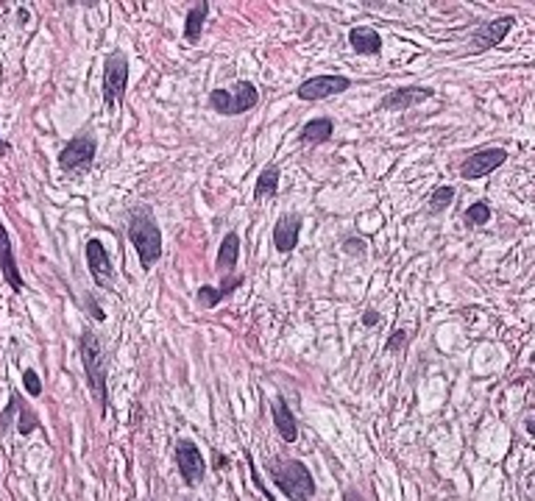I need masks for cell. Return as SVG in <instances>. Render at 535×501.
<instances>
[{"mask_svg": "<svg viewBox=\"0 0 535 501\" xmlns=\"http://www.w3.org/2000/svg\"><path fill=\"white\" fill-rule=\"evenodd\" d=\"M363 323H366V326H374V323H380V315H377L374 309H368V312L363 315Z\"/></svg>", "mask_w": 535, "mask_h": 501, "instance_id": "4dcf8cb0", "label": "cell"}, {"mask_svg": "<svg viewBox=\"0 0 535 501\" xmlns=\"http://www.w3.org/2000/svg\"><path fill=\"white\" fill-rule=\"evenodd\" d=\"M527 431H530V434H535V418H530V421H527Z\"/></svg>", "mask_w": 535, "mask_h": 501, "instance_id": "d6a6232c", "label": "cell"}, {"mask_svg": "<svg viewBox=\"0 0 535 501\" xmlns=\"http://www.w3.org/2000/svg\"><path fill=\"white\" fill-rule=\"evenodd\" d=\"M95 153H98V140L92 134H78L62 148L59 167L65 173H86L95 162Z\"/></svg>", "mask_w": 535, "mask_h": 501, "instance_id": "5b68a950", "label": "cell"}, {"mask_svg": "<svg viewBox=\"0 0 535 501\" xmlns=\"http://www.w3.org/2000/svg\"><path fill=\"white\" fill-rule=\"evenodd\" d=\"M279 193V167L276 164H268L259 178H257V187H254V198H273Z\"/></svg>", "mask_w": 535, "mask_h": 501, "instance_id": "44dd1931", "label": "cell"}, {"mask_svg": "<svg viewBox=\"0 0 535 501\" xmlns=\"http://www.w3.org/2000/svg\"><path fill=\"white\" fill-rule=\"evenodd\" d=\"M86 265H89V273L95 279V285L109 289L115 285V268H112V259H109V251L103 248L101 240H89L86 242Z\"/></svg>", "mask_w": 535, "mask_h": 501, "instance_id": "8fae6325", "label": "cell"}, {"mask_svg": "<svg viewBox=\"0 0 535 501\" xmlns=\"http://www.w3.org/2000/svg\"><path fill=\"white\" fill-rule=\"evenodd\" d=\"M20 410V396H11V401H8V407L3 410V415H0V431L8 429V421H11V415Z\"/></svg>", "mask_w": 535, "mask_h": 501, "instance_id": "484cf974", "label": "cell"}, {"mask_svg": "<svg viewBox=\"0 0 535 501\" xmlns=\"http://www.w3.org/2000/svg\"><path fill=\"white\" fill-rule=\"evenodd\" d=\"M176 465L181 471V479L190 488L201 485L204 476H207V462H204V457H201V451H198V445L193 440H179V445H176Z\"/></svg>", "mask_w": 535, "mask_h": 501, "instance_id": "52a82bcc", "label": "cell"}, {"mask_svg": "<svg viewBox=\"0 0 535 501\" xmlns=\"http://www.w3.org/2000/svg\"><path fill=\"white\" fill-rule=\"evenodd\" d=\"M346 501H363V496L357 490H346Z\"/></svg>", "mask_w": 535, "mask_h": 501, "instance_id": "1f68e13d", "label": "cell"}, {"mask_svg": "<svg viewBox=\"0 0 535 501\" xmlns=\"http://www.w3.org/2000/svg\"><path fill=\"white\" fill-rule=\"evenodd\" d=\"M3 153H8V145L0 140V156H3Z\"/></svg>", "mask_w": 535, "mask_h": 501, "instance_id": "836d02e7", "label": "cell"}, {"mask_svg": "<svg viewBox=\"0 0 535 501\" xmlns=\"http://www.w3.org/2000/svg\"><path fill=\"white\" fill-rule=\"evenodd\" d=\"M126 84H129V62L120 51H115L106 56V65H103V103L109 109L123 100Z\"/></svg>", "mask_w": 535, "mask_h": 501, "instance_id": "8992f818", "label": "cell"}, {"mask_svg": "<svg viewBox=\"0 0 535 501\" xmlns=\"http://www.w3.org/2000/svg\"><path fill=\"white\" fill-rule=\"evenodd\" d=\"M513 22H516V20H513L510 14H505V17L494 20V22L479 25V28L471 34V48H474V51H488V48L502 45V39H505L508 31L513 28Z\"/></svg>", "mask_w": 535, "mask_h": 501, "instance_id": "7c38bea8", "label": "cell"}, {"mask_svg": "<svg viewBox=\"0 0 535 501\" xmlns=\"http://www.w3.org/2000/svg\"><path fill=\"white\" fill-rule=\"evenodd\" d=\"M505 159H508V153H505L502 148H485V150H477V153H471V156L460 164V176L468 178V181L482 178V176L494 173L496 167H502Z\"/></svg>", "mask_w": 535, "mask_h": 501, "instance_id": "9c48e42d", "label": "cell"}, {"mask_svg": "<svg viewBox=\"0 0 535 501\" xmlns=\"http://www.w3.org/2000/svg\"><path fill=\"white\" fill-rule=\"evenodd\" d=\"M86 306H89V312H92V318H95V320H106V312H103V309H101L92 298H86Z\"/></svg>", "mask_w": 535, "mask_h": 501, "instance_id": "f1b7e54d", "label": "cell"}, {"mask_svg": "<svg viewBox=\"0 0 535 501\" xmlns=\"http://www.w3.org/2000/svg\"><path fill=\"white\" fill-rule=\"evenodd\" d=\"M271 412H273V424H276V429L282 434V440H285V443H296V440H299V424H296V415L290 412L288 401H285V398H276L273 407H271Z\"/></svg>", "mask_w": 535, "mask_h": 501, "instance_id": "2e32d148", "label": "cell"}, {"mask_svg": "<svg viewBox=\"0 0 535 501\" xmlns=\"http://www.w3.org/2000/svg\"><path fill=\"white\" fill-rule=\"evenodd\" d=\"M271 479L290 501H312L315 496V479H312L309 468L299 460L271 465Z\"/></svg>", "mask_w": 535, "mask_h": 501, "instance_id": "3957f363", "label": "cell"}, {"mask_svg": "<svg viewBox=\"0 0 535 501\" xmlns=\"http://www.w3.org/2000/svg\"><path fill=\"white\" fill-rule=\"evenodd\" d=\"M349 45H352L354 53H360V56H377V53L382 51V37H380L374 28H368V25H357V28H352V34H349Z\"/></svg>", "mask_w": 535, "mask_h": 501, "instance_id": "9a60e30c", "label": "cell"}, {"mask_svg": "<svg viewBox=\"0 0 535 501\" xmlns=\"http://www.w3.org/2000/svg\"><path fill=\"white\" fill-rule=\"evenodd\" d=\"M37 429V415L28 407H20V421H17V431L20 434H31Z\"/></svg>", "mask_w": 535, "mask_h": 501, "instance_id": "cb8c5ba5", "label": "cell"}, {"mask_svg": "<svg viewBox=\"0 0 535 501\" xmlns=\"http://www.w3.org/2000/svg\"><path fill=\"white\" fill-rule=\"evenodd\" d=\"M259 103V92L251 81H237L231 89H212L210 106L218 115H243Z\"/></svg>", "mask_w": 535, "mask_h": 501, "instance_id": "277c9868", "label": "cell"}, {"mask_svg": "<svg viewBox=\"0 0 535 501\" xmlns=\"http://www.w3.org/2000/svg\"><path fill=\"white\" fill-rule=\"evenodd\" d=\"M349 86H352V81L346 75H315V78H307L296 89V95H299V100H321V98L340 95Z\"/></svg>", "mask_w": 535, "mask_h": 501, "instance_id": "ba28073f", "label": "cell"}, {"mask_svg": "<svg viewBox=\"0 0 535 501\" xmlns=\"http://www.w3.org/2000/svg\"><path fill=\"white\" fill-rule=\"evenodd\" d=\"M78 351H81V362H84V373H86V384L101 407V412H106V357H103V346L98 340V334H92L89 329L81 334L78 340Z\"/></svg>", "mask_w": 535, "mask_h": 501, "instance_id": "6da1fadb", "label": "cell"}, {"mask_svg": "<svg viewBox=\"0 0 535 501\" xmlns=\"http://www.w3.org/2000/svg\"><path fill=\"white\" fill-rule=\"evenodd\" d=\"M207 14H210V3H207V0H201V3H195V6L190 8V14H187V20H184V39H187V42H198V39H201Z\"/></svg>", "mask_w": 535, "mask_h": 501, "instance_id": "ac0fdd59", "label": "cell"}, {"mask_svg": "<svg viewBox=\"0 0 535 501\" xmlns=\"http://www.w3.org/2000/svg\"><path fill=\"white\" fill-rule=\"evenodd\" d=\"M299 234H302V217L285 215L279 217V223L273 226V245L279 254H290L299 245Z\"/></svg>", "mask_w": 535, "mask_h": 501, "instance_id": "5bb4252c", "label": "cell"}, {"mask_svg": "<svg viewBox=\"0 0 535 501\" xmlns=\"http://www.w3.org/2000/svg\"><path fill=\"white\" fill-rule=\"evenodd\" d=\"M243 276H226L224 279V285L221 287H210V285H204L201 289H198V304L201 306H218L226 295H231L237 287H243Z\"/></svg>", "mask_w": 535, "mask_h": 501, "instance_id": "e0dca14e", "label": "cell"}, {"mask_svg": "<svg viewBox=\"0 0 535 501\" xmlns=\"http://www.w3.org/2000/svg\"><path fill=\"white\" fill-rule=\"evenodd\" d=\"M432 95H435V89H430V86H399L377 103V112H404V109H413V106L430 100Z\"/></svg>", "mask_w": 535, "mask_h": 501, "instance_id": "30bf717a", "label": "cell"}, {"mask_svg": "<svg viewBox=\"0 0 535 501\" xmlns=\"http://www.w3.org/2000/svg\"><path fill=\"white\" fill-rule=\"evenodd\" d=\"M360 245H363L360 240H349V242H343V248H346V251H352V254H363V248H360Z\"/></svg>", "mask_w": 535, "mask_h": 501, "instance_id": "f546056e", "label": "cell"}, {"mask_svg": "<svg viewBox=\"0 0 535 501\" xmlns=\"http://www.w3.org/2000/svg\"><path fill=\"white\" fill-rule=\"evenodd\" d=\"M452 201H455V187L444 184V187H435V190H432L427 209H430V212H444V209H446Z\"/></svg>", "mask_w": 535, "mask_h": 501, "instance_id": "7402d4cb", "label": "cell"}, {"mask_svg": "<svg viewBox=\"0 0 535 501\" xmlns=\"http://www.w3.org/2000/svg\"><path fill=\"white\" fill-rule=\"evenodd\" d=\"M488 220H491V207L485 201H477V204H471L465 209V223L468 226H485Z\"/></svg>", "mask_w": 535, "mask_h": 501, "instance_id": "603a6c76", "label": "cell"}, {"mask_svg": "<svg viewBox=\"0 0 535 501\" xmlns=\"http://www.w3.org/2000/svg\"><path fill=\"white\" fill-rule=\"evenodd\" d=\"M237 259H240V237L231 231L224 237L221 242V251H218V259H215V268L221 273H229L231 268H237Z\"/></svg>", "mask_w": 535, "mask_h": 501, "instance_id": "d6986e66", "label": "cell"}, {"mask_svg": "<svg viewBox=\"0 0 535 501\" xmlns=\"http://www.w3.org/2000/svg\"><path fill=\"white\" fill-rule=\"evenodd\" d=\"M129 242L134 245V251L140 256V265L146 271L162 259V231H159L151 212H146V209L131 212V217H129Z\"/></svg>", "mask_w": 535, "mask_h": 501, "instance_id": "7a4b0ae2", "label": "cell"}, {"mask_svg": "<svg viewBox=\"0 0 535 501\" xmlns=\"http://www.w3.org/2000/svg\"><path fill=\"white\" fill-rule=\"evenodd\" d=\"M245 460H248V465H251V479H254V485H257V490H262V493H265L268 499H271V501H276V499H273V496H271V490H265V485H262V479H259V474H257V468H254V460H251V454H248V451H245Z\"/></svg>", "mask_w": 535, "mask_h": 501, "instance_id": "4316f807", "label": "cell"}, {"mask_svg": "<svg viewBox=\"0 0 535 501\" xmlns=\"http://www.w3.org/2000/svg\"><path fill=\"white\" fill-rule=\"evenodd\" d=\"M0 271H3V279L8 282V287L14 292H22L25 282L20 276V268H17V259H14V251H11V240H8V231L6 226L0 223Z\"/></svg>", "mask_w": 535, "mask_h": 501, "instance_id": "4fadbf2b", "label": "cell"}, {"mask_svg": "<svg viewBox=\"0 0 535 501\" xmlns=\"http://www.w3.org/2000/svg\"><path fill=\"white\" fill-rule=\"evenodd\" d=\"M332 134H335V123H332L329 117H312L309 123H304V129H302V143H309V145L326 143Z\"/></svg>", "mask_w": 535, "mask_h": 501, "instance_id": "ffe728a7", "label": "cell"}, {"mask_svg": "<svg viewBox=\"0 0 535 501\" xmlns=\"http://www.w3.org/2000/svg\"><path fill=\"white\" fill-rule=\"evenodd\" d=\"M22 384H25V390H28V396H42V382H39V376H37V370H25L22 373Z\"/></svg>", "mask_w": 535, "mask_h": 501, "instance_id": "d4e9b609", "label": "cell"}, {"mask_svg": "<svg viewBox=\"0 0 535 501\" xmlns=\"http://www.w3.org/2000/svg\"><path fill=\"white\" fill-rule=\"evenodd\" d=\"M404 343H407V332H401V329H399V332H396V334L387 340V351H399Z\"/></svg>", "mask_w": 535, "mask_h": 501, "instance_id": "83f0119b", "label": "cell"}]
</instances>
